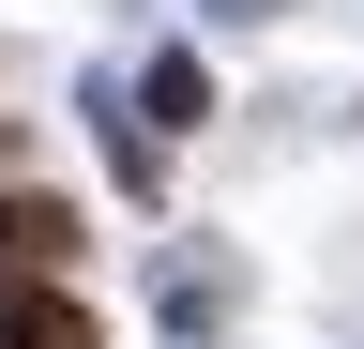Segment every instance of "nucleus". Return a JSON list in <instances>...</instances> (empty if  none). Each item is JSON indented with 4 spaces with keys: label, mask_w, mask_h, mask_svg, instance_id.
I'll list each match as a JSON object with an SVG mask.
<instances>
[{
    "label": "nucleus",
    "mask_w": 364,
    "mask_h": 349,
    "mask_svg": "<svg viewBox=\"0 0 364 349\" xmlns=\"http://www.w3.org/2000/svg\"><path fill=\"white\" fill-rule=\"evenodd\" d=\"M76 258H91V228H76V198H0V274H76Z\"/></svg>",
    "instance_id": "f257e3e1"
},
{
    "label": "nucleus",
    "mask_w": 364,
    "mask_h": 349,
    "mask_svg": "<svg viewBox=\"0 0 364 349\" xmlns=\"http://www.w3.org/2000/svg\"><path fill=\"white\" fill-rule=\"evenodd\" d=\"M0 349H107L61 274H0Z\"/></svg>",
    "instance_id": "f03ea898"
},
{
    "label": "nucleus",
    "mask_w": 364,
    "mask_h": 349,
    "mask_svg": "<svg viewBox=\"0 0 364 349\" xmlns=\"http://www.w3.org/2000/svg\"><path fill=\"white\" fill-rule=\"evenodd\" d=\"M136 107H152V122H213V61H198V46H167L152 76H136Z\"/></svg>",
    "instance_id": "7ed1b4c3"
}]
</instances>
